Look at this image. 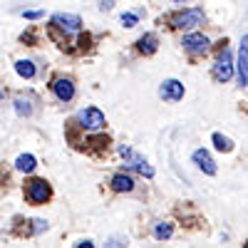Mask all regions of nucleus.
<instances>
[{
	"mask_svg": "<svg viewBox=\"0 0 248 248\" xmlns=\"http://www.w3.org/2000/svg\"><path fill=\"white\" fill-rule=\"evenodd\" d=\"M159 94H161V99H167V102H179L184 97V85H181L179 79H167L161 85Z\"/></svg>",
	"mask_w": 248,
	"mask_h": 248,
	"instance_id": "nucleus-9",
	"label": "nucleus"
},
{
	"mask_svg": "<svg viewBox=\"0 0 248 248\" xmlns=\"http://www.w3.org/2000/svg\"><path fill=\"white\" fill-rule=\"evenodd\" d=\"M0 97H3V94H0Z\"/></svg>",
	"mask_w": 248,
	"mask_h": 248,
	"instance_id": "nucleus-24",
	"label": "nucleus"
},
{
	"mask_svg": "<svg viewBox=\"0 0 248 248\" xmlns=\"http://www.w3.org/2000/svg\"><path fill=\"white\" fill-rule=\"evenodd\" d=\"M15 109H17V114H25V117L32 112L30 102H28V99H23V97H17V99H15Z\"/></svg>",
	"mask_w": 248,
	"mask_h": 248,
	"instance_id": "nucleus-18",
	"label": "nucleus"
},
{
	"mask_svg": "<svg viewBox=\"0 0 248 248\" xmlns=\"http://www.w3.org/2000/svg\"><path fill=\"white\" fill-rule=\"evenodd\" d=\"M52 92L60 102H70L75 97V82L70 77H57L52 79Z\"/></svg>",
	"mask_w": 248,
	"mask_h": 248,
	"instance_id": "nucleus-8",
	"label": "nucleus"
},
{
	"mask_svg": "<svg viewBox=\"0 0 248 248\" xmlns=\"http://www.w3.org/2000/svg\"><path fill=\"white\" fill-rule=\"evenodd\" d=\"M79 124L85 129H102L105 127V114L97 107H87L85 112H79Z\"/></svg>",
	"mask_w": 248,
	"mask_h": 248,
	"instance_id": "nucleus-7",
	"label": "nucleus"
},
{
	"mask_svg": "<svg viewBox=\"0 0 248 248\" xmlns=\"http://www.w3.org/2000/svg\"><path fill=\"white\" fill-rule=\"evenodd\" d=\"M156 47H159V37H156L154 32H149V35H141V37L137 40V50H139V52H144V55H152V52H156Z\"/></svg>",
	"mask_w": 248,
	"mask_h": 248,
	"instance_id": "nucleus-12",
	"label": "nucleus"
},
{
	"mask_svg": "<svg viewBox=\"0 0 248 248\" xmlns=\"http://www.w3.org/2000/svg\"><path fill=\"white\" fill-rule=\"evenodd\" d=\"M112 189L114 191H132L134 189V179L129 174H114L112 176Z\"/></svg>",
	"mask_w": 248,
	"mask_h": 248,
	"instance_id": "nucleus-13",
	"label": "nucleus"
},
{
	"mask_svg": "<svg viewBox=\"0 0 248 248\" xmlns=\"http://www.w3.org/2000/svg\"><path fill=\"white\" fill-rule=\"evenodd\" d=\"M171 233H174V226H171V223H156L154 236H156L159 241H164V238H171Z\"/></svg>",
	"mask_w": 248,
	"mask_h": 248,
	"instance_id": "nucleus-17",
	"label": "nucleus"
},
{
	"mask_svg": "<svg viewBox=\"0 0 248 248\" xmlns=\"http://www.w3.org/2000/svg\"><path fill=\"white\" fill-rule=\"evenodd\" d=\"M119 154H122V156H124V161H127L132 169H137L139 174H144L147 179H152V176H154V169L149 167V161L144 159V156H139L134 149H129V147H122V149H119Z\"/></svg>",
	"mask_w": 248,
	"mask_h": 248,
	"instance_id": "nucleus-3",
	"label": "nucleus"
},
{
	"mask_svg": "<svg viewBox=\"0 0 248 248\" xmlns=\"http://www.w3.org/2000/svg\"><path fill=\"white\" fill-rule=\"evenodd\" d=\"M112 8V0H102V10H109Z\"/></svg>",
	"mask_w": 248,
	"mask_h": 248,
	"instance_id": "nucleus-22",
	"label": "nucleus"
},
{
	"mask_svg": "<svg viewBox=\"0 0 248 248\" xmlns=\"http://www.w3.org/2000/svg\"><path fill=\"white\" fill-rule=\"evenodd\" d=\"M25 17L28 20H37V17H43V10H25Z\"/></svg>",
	"mask_w": 248,
	"mask_h": 248,
	"instance_id": "nucleus-20",
	"label": "nucleus"
},
{
	"mask_svg": "<svg viewBox=\"0 0 248 248\" xmlns=\"http://www.w3.org/2000/svg\"><path fill=\"white\" fill-rule=\"evenodd\" d=\"M15 167H17V171L30 174V171L37 167V161H35V156H32V154H20V156H17V161H15Z\"/></svg>",
	"mask_w": 248,
	"mask_h": 248,
	"instance_id": "nucleus-14",
	"label": "nucleus"
},
{
	"mask_svg": "<svg viewBox=\"0 0 248 248\" xmlns=\"http://www.w3.org/2000/svg\"><path fill=\"white\" fill-rule=\"evenodd\" d=\"M77 248H94V243H90V241H82V243H77Z\"/></svg>",
	"mask_w": 248,
	"mask_h": 248,
	"instance_id": "nucleus-21",
	"label": "nucleus"
},
{
	"mask_svg": "<svg viewBox=\"0 0 248 248\" xmlns=\"http://www.w3.org/2000/svg\"><path fill=\"white\" fill-rule=\"evenodd\" d=\"M52 196V189H50V184L45 181V179H32V181H28V186H25V199L30 201V203H45L47 199Z\"/></svg>",
	"mask_w": 248,
	"mask_h": 248,
	"instance_id": "nucleus-1",
	"label": "nucleus"
},
{
	"mask_svg": "<svg viewBox=\"0 0 248 248\" xmlns=\"http://www.w3.org/2000/svg\"><path fill=\"white\" fill-rule=\"evenodd\" d=\"M181 45H184V50H186V52H191V55H206V52H209V47H211L209 37L201 35V32H191V35H186Z\"/></svg>",
	"mask_w": 248,
	"mask_h": 248,
	"instance_id": "nucleus-6",
	"label": "nucleus"
},
{
	"mask_svg": "<svg viewBox=\"0 0 248 248\" xmlns=\"http://www.w3.org/2000/svg\"><path fill=\"white\" fill-rule=\"evenodd\" d=\"M194 161H196V167L201 169V171H206V174H216V164H214V159H211V154L206 152V149H196L194 152Z\"/></svg>",
	"mask_w": 248,
	"mask_h": 248,
	"instance_id": "nucleus-11",
	"label": "nucleus"
},
{
	"mask_svg": "<svg viewBox=\"0 0 248 248\" xmlns=\"http://www.w3.org/2000/svg\"><path fill=\"white\" fill-rule=\"evenodd\" d=\"M174 3H181V0H174Z\"/></svg>",
	"mask_w": 248,
	"mask_h": 248,
	"instance_id": "nucleus-23",
	"label": "nucleus"
},
{
	"mask_svg": "<svg viewBox=\"0 0 248 248\" xmlns=\"http://www.w3.org/2000/svg\"><path fill=\"white\" fill-rule=\"evenodd\" d=\"M15 72H17L20 77L30 79V77L35 75V65H32L30 60H20V62H15Z\"/></svg>",
	"mask_w": 248,
	"mask_h": 248,
	"instance_id": "nucleus-15",
	"label": "nucleus"
},
{
	"mask_svg": "<svg viewBox=\"0 0 248 248\" xmlns=\"http://www.w3.org/2000/svg\"><path fill=\"white\" fill-rule=\"evenodd\" d=\"M52 25L65 35H75L82 28V20H79V15H72V13H57V15H52Z\"/></svg>",
	"mask_w": 248,
	"mask_h": 248,
	"instance_id": "nucleus-5",
	"label": "nucleus"
},
{
	"mask_svg": "<svg viewBox=\"0 0 248 248\" xmlns=\"http://www.w3.org/2000/svg\"><path fill=\"white\" fill-rule=\"evenodd\" d=\"M211 139H214V144H216V149H218V152H231V149H233V141H231L229 137L218 134V132H216Z\"/></svg>",
	"mask_w": 248,
	"mask_h": 248,
	"instance_id": "nucleus-16",
	"label": "nucleus"
},
{
	"mask_svg": "<svg viewBox=\"0 0 248 248\" xmlns=\"http://www.w3.org/2000/svg\"><path fill=\"white\" fill-rule=\"evenodd\" d=\"M137 20H139V17H137L134 13H124V15H122V25H124V28H134Z\"/></svg>",
	"mask_w": 248,
	"mask_h": 248,
	"instance_id": "nucleus-19",
	"label": "nucleus"
},
{
	"mask_svg": "<svg viewBox=\"0 0 248 248\" xmlns=\"http://www.w3.org/2000/svg\"><path fill=\"white\" fill-rule=\"evenodd\" d=\"M238 82L246 87L248 85V37L243 35V43H241V50H238Z\"/></svg>",
	"mask_w": 248,
	"mask_h": 248,
	"instance_id": "nucleus-10",
	"label": "nucleus"
},
{
	"mask_svg": "<svg viewBox=\"0 0 248 248\" xmlns=\"http://www.w3.org/2000/svg\"><path fill=\"white\" fill-rule=\"evenodd\" d=\"M201 23H203V10H199V8L184 10V13L171 17V28H176V30H189V28H196Z\"/></svg>",
	"mask_w": 248,
	"mask_h": 248,
	"instance_id": "nucleus-2",
	"label": "nucleus"
},
{
	"mask_svg": "<svg viewBox=\"0 0 248 248\" xmlns=\"http://www.w3.org/2000/svg\"><path fill=\"white\" fill-rule=\"evenodd\" d=\"M233 75V60H231V52L221 47L218 50V60H216V65H214V77L218 82H229Z\"/></svg>",
	"mask_w": 248,
	"mask_h": 248,
	"instance_id": "nucleus-4",
	"label": "nucleus"
}]
</instances>
